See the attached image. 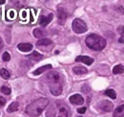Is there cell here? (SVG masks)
<instances>
[{
  "label": "cell",
  "instance_id": "ac0fdd59",
  "mask_svg": "<svg viewBox=\"0 0 124 117\" xmlns=\"http://www.w3.org/2000/svg\"><path fill=\"white\" fill-rule=\"evenodd\" d=\"M33 36H34L35 38H37V39H40V38H42L43 36H45V32H44L43 30L37 28V29L33 30Z\"/></svg>",
  "mask_w": 124,
  "mask_h": 117
},
{
  "label": "cell",
  "instance_id": "30bf717a",
  "mask_svg": "<svg viewBox=\"0 0 124 117\" xmlns=\"http://www.w3.org/2000/svg\"><path fill=\"white\" fill-rule=\"evenodd\" d=\"M76 61L78 62H83L87 65H91L93 62V58L91 57H88V56H78L76 58Z\"/></svg>",
  "mask_w": 124,
  "mask_h": 117
},
{
  "label": "cell",
  "instance_id": "3957f363",
  "mask_svg": "<svg viewBox=\"0 0 124 117\" xmlns=\"http://www.w3.org/2000/svg\"><path fill=\"white\" fill-rule=\"evenodd\" d=\"M70 116V109L67 105L62 102L54 103L48 112L47 117H69Z\"/></svg>",
  "mask_w": 124,
  "mask_h": 117
},
{
  "label": "cell",
  "instance_id": "cb8c5ba5",
  "mask_svg": "<svg viewBox=\"0 0 124 117\" xmlns=\"http://www.w3.org/2000/svg\"><path fill=\"white\" fill-rule=\"evenodd\" d=\"M2 58H3L4 61H9V60L11 59V55H10L8 52H5V53L3 54V56H2Z\"/></svg>",
  "mask_w": 124,
  "mask_h": 117
},
{
  "label": "cell",
  "instance_id": "4fadbf2b",
  "mask_svg": "<svg viewBox=\"0 0 124 117\" xmlns=\"http://www.w3.org/2000/svg\"><path fill=\"white\" fill-rule=\"evenodd\" d=\"M27 58H29L31 60H33V61H39V60H41L42 58H43V55H41V54H39L38 52H32L31 55H29Z\"/></svg>",
  "mask_w": 124,
  "mask_h": 117
},
{
  "label": "cell",
  "instance_id": "44dd1931",
  "mask_svg": "<svg viewBox=\"0 0 124 117\" xmlns=\"http://www.w3.org/2000/svg\"><path fill=\"white\" fill-rule=\"evenodd\" d=\"M0 76H1L3 79L7 80V79H9V78H10L11 74H10V72H9L7 69L3 68V69H1V70H0Z\"/></svg>",
  "mask_w": 124,
  "mask_h": 117
},
{
  "label": "cell",
  "instance_id": "8fae6325",
  "mask_svg": "<svg viewBox=\"0 0 124 117\" xmlns=\"http://www.w3.org/2000/svg\"><path fill=\"white\" fill-rule=\"evenodd\" d=\"M17 48L21 52H29L32 49V44L31 43H19L17 45Z\"/></svg>",
  "mask_w": 124,
  "mask_h": 117
},
{
  "label": "cell",
  "instance_id": "6da1fadb",
  "mask_svg": "<svg viewBox=\"0 0 124 117\" xmlns=\"http://www.w3.org/2000/svg\"><path fill=\"white\" fill-rule=\"evenodd\" d=\"M46 79L48 80V84L50 87V90L52 94L54 96H59L62 93V83H61V77L59 73L55 71H52L50 73L47 74Z\"/></svg>",
  "mask_w": 124,
  "mask_h": 117
},
{
  "label": "cell",
  "instance_id": "4316f807",
  "mask_svg": "<svg viewBox=\"0 0 124 117\" xmlns=\"http://www.w3.org/2000/svg\"><path fill=\"white\" fill-rule=\"evenodd\" d=\"M3 46H4V43H3V39L0 38V51L3 49Z\"/></svg>",
  "mask_w": 124,
  "mask_h": 117
},
{
  "label": "cell",
  "instance_id": "9c48e42d",
  "mask_svg": "<svg viewBox=\"0 0 124 117\" xmlns=\"http://www.w3.org/2000/svg\"><path fill=\"white\" fill-rule=\"evenodd\" d=\"M53 17H54V15H53V14H50V15H47V16L41 15L40 18H39V24H40L42 27H45V26H47V25L52 21Z\"/></svg>",
  "mask_w": 124,
  "mask_h": 117
},
{
  "label": "cell",
  "instance_id": "484cf974",
  "mask_svg": "<svg viewBox=\"0 0 124 117\" xmlns=\"http://www.w3.org/2000/svg\"><path fill=\"white\" fill-rule=\"evenodd\" d=\"M85 111H86V107H81V108H78V113H81V114L85 113Z\"/></svg>",
  "mask_w": 124,
  "mask_h": 117
},
{
  "label": "cell",
  "instance_id": "7402d4cb",
  "mask_svg": "<svg viewBox=\"0 0 124 117\" xmlns=\"http://www.w3.org/2000/svg\"><path fill=\"white\" fill-rule=\"evenodd\" d=\"M105 95L110 97V98H112V99H116V93L115 90H113V89H107V90L105 91Z\"/></svg>",
  "mask_w": 124,
  "mask_h": 117
},
{
  "label": "cell",
  "instance_id": "52a82bcc",
  "mask_svg": "<svg viewBox=\"0 0 124 117\" xmlns=\"http://www.w3.org/2000/svg\"><path fill=\"white\" fill-rule=\"evenodd\" d=\"M57 17H58V23L63 25L66 22L67 19V13L63 8H58L57 9Z\"/></svg>",
  "mask_w": 124,
  "mask_h": 117
},
{
  "label": "cell",
  "instance_id": "9a60e30c",
  "mask_svg": "<svg viewBox=\"0 0 124 117\" xmlns=\"http://www.w3.org/2000/svg\"><path fill=\"white\" fill-rule=\"evenodd\" d=\"M114 117H124V105L119 106L114 112Z\"/></svg>",
  "mask_w": 124,
  "mask_h": 117
},
{
  "label": "cell",
  "instance_id": "5bb4252c",
  "mask_svg": "<svg viewBox=\"0 0 124 117\" xmlns=\"http://www.w3.org/2000/svg\"><path fill=\"white\" fill-rule=\"evenodd\" d=\"M53 41L51 39H42L40 40H38L36 42V45L38 47H43V46H49V45H52Z\"/></svg>",
  "mask_w": 124,
  "mask_h": 117
},
{
  "label": "cell",
  "instance_id": "83f0119b",
  "mask_svg": "<svg viewBox=\"0 0 124 117\" xmlns=\"http://www.w3.org/2000/svg\"><path fill=\"white\" fill-rule=\"evenodd\" d=\"M5 3V0H0V5L1 4H4Z\"/></svg>",
  "mask_w": 124,
  "mask_h": 117
},
{
  "label": "cell",
  "instance_id": "8992f818",
  "mask_svg": "<svg viewBox=\"0 0 124 117\" xmlns=\"http://www.w3.org/2000/svg\"><path fill=\"white\" fill-rule=\"evenodd\" d=\"M113 107H114V105L110 102V101H107V100H104V101L100 102L99 105H98V108L100 110L104 111V112H110V111H112Z\"/></svg>",
  "mask_w": 124,
  "mask_h": 117
},
{
  "label": "cell",
  "instance_id": "277c9868",
  "mask_svg": "<svg viewBox=\"0 0 124 117\" xmlns=\"http://www.w3.org/2000/svg\"><path fill=\"white\" fill-rule=\"evenodd\" d=\"M85 42L90 49L95 50V51H100V50L104 49L106 46V40L102 37H100L98 35H94V34L88 36L86 38Z\"/></svg>",
  "mask_w": 124,
  "mask_h": 117
},
{
  "label": "cell",
  "instance_id": "7a4b0ae2",
  "mask_svg": "<svg viewBox=\"0 0 124 117\" xmlns=\"http://www.w3.org/2000/svg\"><path fill=\"white\" fill-rule=\"evenodd\" d=\"M48 105H49V100L48 99H46V98H39V99L31 102L26 107V113L29 116L31 117L39 116Z\"/></svg>",
  "mask_w": 124,
  "mask_h": 117
},
{
  "label": "cell",
  "instance_id": "2e32d148",
  "mask_svg": "<svg viewBox=\"0 0 124 117\" xmlns=\"http://www.w3.org/2000/svg\"><path fill=\"white\" fill-rule=\"evenodd\" d=\"M74 73H76L77 75H83V74H86L87 71V68L83 67V66H76L74 67Z\"/></svg>",
  "mask_w": 124,
  "mask_h": 117
},
{
  "label": "cell",
  "instance_id": "ba28073f",
  "mask_svg": "<svg viewBox=\"0 0 124 117\" xmlns=\"http://www.w3.org/2000/svg\"><path fill=\"white\" fill-rule=\"evenodd\" d=\"M69 101L73 105H82L84 103V99L79 94H74L69 98Z\"/></svg>",
  "mask_w": 124,
  "mask_h": 117
},
{
  "label": "cell",
  "instance_id": "ffe728a7",
  "mask_svg": "<svg viewBox=\"0 0 124 117\" xmlns=\"http://www.w3.org/2000/svg\"><path fill=\"white\" fill-rule=\"evenodd\" d=\"M117 31L120 34V38L118 39V42L119 43H124V26H120L118 27Z\"/></svg>",
  "mask_w": 124,
  "mask_h": 117
},
{
  "label": "cell",
  "instance_id": "7c38bea8",
  "mask_svg": "<svg viewBox=\"0 0 124 117\" xmlns=\"http://www.w3.org/2000/svg\"><path fill=\"white\" fill-rule=\"evenodd\" d=\"M50 69H52V65H51V64H46V65H43V66H41V67L37 68L36 70H34V71H33V75L37 76V75L43 73V72H45V71H47V70H50Z\"/></svg>",
  "mask_w": 124,
  "mask_h": 117
},
{
  "label": "cell",
  "instance_id": "d6986e66",
  "mask_svg": "<svg viewBox=\"0 0 124 117\" xmlns=\"http://www.w3.org/2000/svg\"><path fill=\"white\" fill-rule=\"evenodd\" d=\"M124 71V67L123 65H121V64H117V65H116L114 68H113V73L114 74H120V73H123Z\"/></svg>",
  "mask_w": 124,
  "mask_h": 117
},
{
  "label": "cell",
  "instance_id": "603a6c76",
  "mask_svg": "<svg viewBox=\"0 0 124 117\" xmlns=\"http://www.w3.org/2000/svg\"><path fill=\"white\" fill-rule=\"evenodd\" d=\"M0 90H1V92H2V93L6 94V95H10V94H11V88H8V87H6V86L1 87Z\"/></svg>",
  "mask_w": 124,
  "mask_h": 117
},
{
  "label": "cell",
  "instance_id": "e0dca14e",
  "mask_svg": "<svg viewBox=\"0 0 124 117\" xmlns=\"http://www.w3.org/2000/svg\"><path fill=\"white\" fill-rule=\"evenodd\" d=\"M18 107H19V104L17 102L12 103L8 107V112H15L18 109Z\"/></svg>",
  "mask_w": 124,
  "mask_h": 117
},
{
  "label": "cell",
  "instance_id": "d4e9b609",
  "mask_svg": "<svg viewBox=\"0 0 124 117\" xmlns=\"http://www.w3.org/2000/svg\"><path fill=\"white\" fill-rule=\"evenodd\" d=\"M6 104V99L3 98L2 96H0V107H4Z\"/></svg>",
  "mask_w": 124,
  "mask_h": 117
},
{
  "label": "cell",
  "instance_id": "5b68a950",
  "mask_svg": "<svg viewBox=\"0 0 124 117\" xmlns=\"http://www.w3.org/2000/svg\"><path fill=\"white\" fill-rule=\"evenodd\" d=\"M72 27H73V30L75 33L77 34H83L87 31V25L86 23L82 20V19H79V18H77L73 21V24H72Z\"/></svg>",
  "mask_w": 124,
  "mask_h": 117
}]
</instances>
